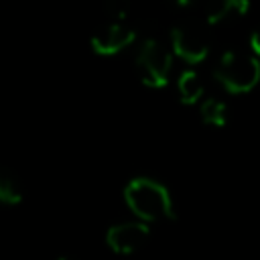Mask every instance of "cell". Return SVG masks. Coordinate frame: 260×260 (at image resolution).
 Returning a JSON list of instances; mask_svg holds the SVG:
<instances>
[{
    "mask_svg": "<svg viewBox=\"0 0 260 260\" xmlns=\"http://www.w3.org/2000/svg\"><path fill=\"white\" fill-rule=\"evenodd\" d=\"M59 260H79V258H75V256H61Z\"/></svg>",
    "mask_w": 260,
    "mask_h": 260,
    "instance_id": "4fadbf2b",
    "label": "cell"
},
{
    "mask_svg": "<svg viewBox=\"0 0 260 260\" xmlns=\"http://www.w3.org/2000/svg\"><path fill=\"white\" fill-rule=\"evenodd\" d=\"M104 12L110 16V22H122L128 12V0H104Z\"/></svg>",
    "mask_w": 260,
    "mask_h": 260,
    "instance_id": "8fae6325",
    "label": "cell"
},
{
    "mask_svg": "<svg viewBox=\"0 0 260 260\" xmlns=\"http://www.w3.org/2000/svg\"><path fill=\"white\" fill-rule=\"evenodd\" d=\"M177 89H179V98L183 104H195L199 102V98L203 95L205 87H203V81L199 77L197 71H183L177 79Z\"/></svg>",
    "mask_w": 260,
    "mask_h": 260,
    "instance_id": "ba28073f",
    "label": "cell"
},
{
    "mask_svg": "<svg viewBox=\"0 0 260 260\" xmlns=\"http://www.w3.org/2000/svg\"><path fill=\"white\" fill-rule=\"evenodd\" d=\"M124 201L130 211L146 221L175 219L173 199L169 189L150 177H136L124 187Z\"/></svg>",
    "mask_w": 260,
    "mask_h": 260,
    "instance_id": "6da1fadb",
    "label": "cell"
},
{
    "mask_svg": "<svg viewBox=\"0 0 260 260\" xmlns=\"http://www.w3.org/2000/svg\"><path fill=\"white\" fill-rule=\"evenodd\" d=\"M250 47H252V51L256 55H260V26H256L252 30V35H250Z\"/></svg>",
    "mask_w": 260,
    "mask_h": 260,
    "instance_id": "7c38bea8",
    "label": "cell"
},
{
    "mask_svg": "<svg viewBox=\"0 0 260 260\" xmlns=\"http://www.w3.org/2000/svg\"><path fill=\"white\" fill-rule=\"evenodd\" d=\"M22 199V187L18 177L6 169L0 167V203H18Z\"/></svg>",
    "mask_w": 260,
    "mask_h": 260,
    "instance_id": "9c48e42d",
    "label": "cell"
},
{
    "mask_svg": "<svg viewBox=\"0 0 260 260\" xmlns=\"http://www.w3.org/2000/svg\"><path fill=\"white\" fill-rule=\"evenodd\" d=\"M134 41V30L124 22H108L91 37V49L98 55H114L124 51Z\"/></svg>",
    "mask_w": 260,
    "mask_h": 260,
    "instance_id": "8992f818",
    "label": "cell"
},
{
    "mask_svg": "<svg viewBox=\"0 0 260 260\" xmlns=\"http://www.w3.org/2000/svg\"><path fill=\"white\" fill-rule=\"evenodd\" d=\"M201 8L205 20L215 24L244 16L250 8V0H201Z\"/></svg>",
    "mask_w": 260,
    "mask_h": 260,
    "instance_id": "52a82bcc",
    "label": "cell"
},
{
    "mask_svg": "<svg viewBox=\"0 0 260 260\" xmlns=\"http://www.w3.org/2000/svg\"><path fill=\"white\" fill-rule=\"evenodd\" d=\"M150 236V228L144 221H124L108 228L106 232V244L116 254H132L138 248L146 244Z\"/></svg>",
    "mask_w": 260,
    "mask_h": 260,
    "instance_id": "5b68a950",
    "label": "cell"
},
{
    "mask_svg": "<svg viewBox=\"0 0 260 260\" xmlns=\"http://www.w3.org/2000/svg\"><path fill=\"white\" fill-rule=\"evenodd\" d=\"M213 77L230 93H248L260 81V63L256 57L242 51H228L219 57Z\"/></svg>",
    "mask_w": 260,
    "mask_h": 260,
    "instance_id": "7a4b0ae2",
    "label": "cell"
},
{
    "mask_svg": "<svg viewBox=\"0 0 260 260\" xmlns=\"http://www.w3.org/2000/svg\"><path fill=\"white\" fill-rule=\"evenodd\" d=\"M171 51L156 39L144 41L140 51L136 53V71L144 85L162 87L169 81L171 71Z\"/></svg>",
    "mask_w": 260,
    "mask_h": 260,
    "instance_id": "3957f363",
    "label": "cell"
},
{
    "mask_svg": "<svg viewBox=\"0 0 260 260\" xmlns=\"http://www.w3.org/2000/svg\"><path fill=\"white\" fill-rule=\"evenodd\" d=\"M177 2H179V4H183V6H185V4H189V2H191V0H177Z\"/></svg>",
    "mask_w": 260,
    "mask_h": 260,
    "instance_id": "5bb4252c",
    "label": "cell"
},
{
    "mask_svg": "<svg viewBox=\"0 0 260 260\" xmlns=\"http://www.w3.org/2000/svg\"><path fill=\"white\" fill-rule=\"evenodd\" d=\"M171 41L175 53L191 65L201 63L209 53V37L195 22H185L175 26L171 32Z\"/></svg>",
    "mask_w": 260,
    "mask_h": 260,
    "instance_id": "277c9868",
    "label": "cell"
},
{
    "mask_svg": "<svg viewBox=\"0 0 260 260\" xmlns=\"http://www.w3.org/2000/svg\"><path fill=\"white\" fill-rule=\"evenodd\" d=\"M201 120L207 124V126H225L228 124V106L215 98H207L203 104H201Z\"/></svg>",
    "mask_w": 260,
    "mask_h": 260,
    "instance_id": "30bf717a",
    "label": "cell"
}]
</instances>
